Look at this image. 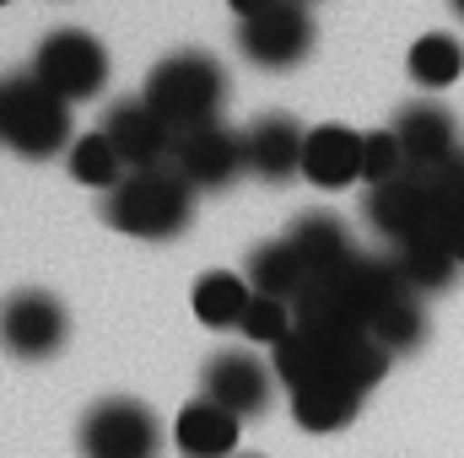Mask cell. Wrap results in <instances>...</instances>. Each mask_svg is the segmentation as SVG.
<instances>
[{
    "label": "cell",
    "instance_id": "cell-1",
    "mask_svg": "<svg viewBox=\"0 0 464 458\" xmlns=\"http://www.w3.org/2000/svg\"><path fill=\"white\" fill-rule=\"evenodd\" d=\"M227 92H232L227 71L206 49H179V54L157 60L151 76H146V87H140V98L168 119L179 135L184 129H200V124H222Z\"/></svg>",
    "mask_w": 464,
    "mask_h": 458
},
{
    "label": "cell",
    "instance_id": "cell-2",
    "mask_svg": "<svg viewBox=\"0 0 464 458\" xmlns=\"http://www.w3.org/2000/svg\"><path fill=\"white\" fill-rule=\"evenodd\" d=\"M103 222L124 237H146V243H168L195 222V189L173 173V167H146L130 173L119 189L103 195Z\"/></svg>",
    "mask_w": 464,
    "mask_h": 458
},
{
    "label": "cell",
    "instance_id": "cell-3",
    "mask_svg": "<svg viewBox=\"0 0 464 458\" xmlns=\"http://www.w3.org/2000/svg\"><path fill=\"white\" fill-rule=\"evenodd\" d=\"M0 140L27 157V162H49L60 151L76 146L71 135V103L54 98L33 71L27 76H5L0 81Z\"/></svg>",
    "mask_w": 464,
    "mask_h": 458
},
{
    "label": "cell",
    "instance_id": "cell-4",
    "mask_svg": "<svg viewBox=\"0 0 464 458\" xmlns=\"http://www.w3.org/2000/svg\"><path fill=\"white\" fill-rule=\"evenodd\" d=\"M33 76H38L54 98H65V103H87V98H98L103 81H109V49H103L92 33H82V27H60V33H49V38L38 43Z\"/></svg>",
    "mask_w": 464,
    "mask_h": 458
},
{
    "label": "cell",
    "instance_id": "cell-5",
    "mask_svg": "<svg viewBox=\"0 0 464 458\" xmlns=\"http://www.w3.org/2000/svg\"><path fill=\"white\" fill-rule=\"evenodd\" d=\"M362 216H367V227L378 232V237H389L394 248L416 243V237H432L438 232V178L432 173H400V178L367 189Z\"/></svg>",
    "mask_w": 464,
    "mask_h": 458
},
{
    "label": "cell",
    "instance_id": "cell-6",
    "mask_svg": "<svg viewBox=\"0 0 464 458\" xmlns=\"http://www.w3.org/2000/svg\"><path fill=\"white\" fill-rule=\"evenodd\" d=\"M314 11L308 0H281L276 11L265 16H248L237 22V54L259 71H292L314 54Z\"/></svg>",
    "mask_w": 464,
    "mask_h": 458
},
{
    "label": "cell",
    "instance_id": "cell-7",
    "mask_svg": "<svg viewBox=\"0 0 464 458\" xmlns=\"http://www.w3.org/2000/svg\"><path fill=\"white\" fill-rule=\"evenodd\" d=\"M71 340V313L54 291H11L0 302V345L16 361H49Z\"/></svg>",
    "mask_w": 464,
    "mask_h": 458
},
{
    "label": "cell",
    "instance_id": "cell-8",
    "mask_svg": "<svg viewBox=\"0 0 464 458\" xmlns=\"http://www.w3.org/2000/svg\"><path fill=\"white\" fill-rule=\"evenodd\" d=\"M162 426L140 399H98L82 415V458H157Z\"/></svg>",
    "mask_w": 464,
    "mask_h": 458
},
{
    "label": "cell",
    "instance_id": "cell-9",
    "mask_svg": "<svg viewBox=\"0 0 464 458\" xmlns=\"http://www.w3.org/2000/svg\"><path fill=\"white\" fill-rule=\"evenodd\" d=\"M276 383H281L276 367L259 361L254 350H217V356L206 361V372H200V399L232 410L237 421H248V415H265V410H270Z\"/></svg>",
    "mask_w": 464,
    "mask_h": 458
},
{
    "label": "cell",
    "instance_id": "cell-10",
    "mask_svg": "<svg viewBox=\"0 0 464 458\" xmlns=\"http://www.w3.org/2000/svg\"><path fill=\"white\" fill-rule=\"evenodd\" d=\"M173 173L189 189H227L237 173H248V146H243V135L227 129V124L184 129L179 146H173Z\"/></svg>",
    "mask_w": 464,
    "mask_h": 458
},
{
    "label": "cell",
    "instance_id": "cell-11",
    "mask_svg": "<svg viewBox=\"0 0 464 458\" xmlns=\"http://www.w3.org/2000/svg\"><path fill=\"white\" fill-rule=\"evenodd\" d=\"M389 129H394V140H400L411 173H432V178H438V173H449L464 157L459 119L449 114L443 103H405Z\"/></svg>",
    "mask_w": 464,
    "mask_h": 458
},
{
    "label": "cell",
    "instance_id": "cell-12",
    "mask_svg": "<svg viewBox=\"0 0 464 458\" xmlns=\"http://www.w3.org/2000/svg\"><path fill=\"white\" fill-rule=\"evenodd\" d=\"M103 135L114 140V151L124 157L130 173H146V167H173V146H179V129L157 114L146 98H124L109 109L103 119Z\"/></svg>",
    "mask_w": 464,
    "mask_h": 458
},
{
    "label": "cell",
    "instance_id": "cell-13",
    "mask_svg": "<svg viewBox=\"0 0 464 458\" xmlns=\"http://www.w3.org/2000/svg\"><path fill=\"white\" fill-rule=\"evenodd\" d=\"M303 140L308 129L292 114H265L243 129V146H248V173L265 178V184H286L303 173Z\"/></svg>",
    "mask_w": 464,
    "mask_h": 458
},
{
    "label": "cell",
    "instance_id": "cell-14",
    "mask_svg": "<svg viewBox=\"0 0 464 458\" xmlns=\"http://www.w3.org/2000/svg\"><path fill=\"white\" fill-rule=\"evenodd\" d=\"M303 178L314 189H351L362 184V135L346 124H319L303 140Z\"/></svg>",
    "mask_w": 464,
    "mask_h": 458
},
{
    "label": "cell",
    "instance_id": "cell-15",
    "mask_svg": "<svg viewBox=\"0 0 464 458\" xmlns=\"http://www.w3.org/2000/svg\"><path fill=\"white\" fill-rule=\"evenodd\" d=\"M286 243L303 253V264L314 270V281H324V275H335L341 264H351L362 248L351 243V227L335 216V211H308V216H297L292 232H286Z\"/></svg>",
    "mask_w": 464,
    "mask_h": 458
},
{
    "label": "cell",
    "instance_id": "cell-16",
    "mask_svg": "<svg viewBox=\"0 0 464 458\" xmlns=\"http://www.w3.org/2000/svg\"><path fill=\"white\" fill-rule=\"evenodd\" d=\"M389 264H394V275H400V286L411 291V297H438V291H449L454 286V275H459L464 264L454 259V248L432 232V237H416V243H400L394 253H389Z\"/></svg>",
    "mask_w": 464,
    "mask_h": 458
},
{
    "label": "cell",
    "instance_id": "cell-17",
    "mask_svg": "<svg viewBox=\"0 0 464 458\" xmlns=\"http://www.w3.org/2000/svg\"><path fill=\"white\" fill-rule=\"evenodd\" d=\"M237 415L222 410V405H211V399H189L184 410H179V426H173V443H179V453L184 458H232L237 448Z\"/></svg>",
    "mask_w": 464,
    "mask_h": 458
},
{
    "label": "cell",
    "instance_id": "cell-18",
    "mask_svg": "<svg viewBox=\"0 0 464 458\" xmlns=\"http://www.w3.org/2000/svg\"><path fill=\"white\" fill-rule=\"evenodd\" d=\"M248 286L259 291V297H276V302H297L308 286H314V270L303 264V253L286 243V237H276V243H259L254 253H248Z\"/></svg>",
    "mask_w": 464,
    "mask_h": 458
},
{
    "label": "cell",
    "instance_id": "cell-19",
    "mask_svg": "<svg viewBox=\"0 0 464 458\" xmlns=\"http://www.w3.org/2000/svg\"><path fill=\"white\" fill-rule=\"evenodd\" d=\"M286 399H292V421L303 432H319V437L346 432L351 421H356V410H362V394L351 383H330V377L324 383H308V388H297Z\"/></svg>",
    "mask_w": 464,
    "mask_h": 458
},
{
    "label": "cell",
    "instance_id": "cell-20",
    "mask_svg": "<svg viewBox=\"0 0 464 458\" xmlns=\"http://www.w3.org/2000/svg\"><path fill=\"white\" fill-rule=\"evenodd\" d=\"M195 319L206 324V329H237L243 324V313H248V302H254V286H248V275H232V270H206L200 281H195Z\"/></svg>",
    "mask_w": 464,
    "mask_h": 458
},
{
    "label": "cell",
    "instance_id": "cell-21",
    "mask_svg": "<svg viewBox=\"0 0 464 458\" xmlns=\"http://www.w3.org/2000/svg\"><path fill=\"white\" fill-rule=\"evenodd\" d=\"M65 167H71V178H76V184H87V189H98V195H109V189H119V184L130 178L124 157L114 151V140H109L103 129L76 135V146L65 151Z\"/></svg>",
    "mask_w": 464,
    "mask_h": 458
},
{
    "label": "cell",
    "instance_id": "cell-22",
    "mask_svg": "<svg viewBox=\"0 0 464 458\" xmlns=\"http://www.w3.org/2000/svg\"><path fill=\"white\" fill-rule=\"evenodd\" d=\"M367 335L383 345L389 356H405V350H416V345L427 340V313H421V297H411V291H394V297H389V302L372 313Z\"/></svg>",
    "mask_w": 464,
    "mask_h": 458
},
{
    "label": "cell",
    "instance_id": "cell-23",
    "mask_svg": "<svg viewBox=\"0 0 464 458\" xmlns=\"http://www.w3.org/2000/svg\"><path fill=\"white\" fill-rule=\"evenodd\" d=\"M411 81L416 87H427V92H443V87H454L464 71V43L459 38H449V33H421L416 43H411Z\"/></svg>",
    "mask_w": 464,
    "mask_h": 458
},
{
    "label": "cell",
    "instance_id": "cell-24",
    "mask_svg": "<svg viewBox=\"0 0 464 458\" xmlns=\"http://www.w3.org/2000/svg\"><path fill=\"white\" fill-rule=\"evenodd\" d=\"M438 237L454 248V259L464 264V157L438 173Z\"/></svg>",
    "mask_w": 464,
    "mask_h": 458
},
{
    "label": "cell",
    "instance_id": "cell-25",
    "mask_svg": "<svg viewBox=\"0 0 464 458\" xmlns=\"http://www.w3.org/2000/svg\"><path fill=\"white\" fill-rule=\"evenodd\" d=\"M400 173H411V162H405L394 129H367V135H362V184L378 189V184H389V178H400Z\"/></svg>",
    "mask_w": 464,
    "mask_h": 458
},
{
    "label": "cell",
    "instance_id": "cell-26",
    "mask_svg": "<svg viewBox=\"0 0 464 458\" xmlns=\"http://www.w3.org/2000/svg\"><path fill=\"white\" fill-rule=\"evenodd\" d=\"M237 329L254 345H270V350H276V345L297 329V319H292V302H276V297H259V291H254V302H248V313H243Z\"/></svg>",
    "mask_w": 464,
    "mask_h": 458
},
{
    "label": "cell",
    "instance_id": "cell-27",
    "mask_svg": "<svg viewBox=\"0 0 464 458\" xmlns=\"http://www.w3.org/2000/svg\"><path fill=\"white\" fill-rule=\"evenodd\" d=\"M227 5L237 11V16H243V22H248V16H265V11H276L281 0H227Z\"/></svg>",
    "mask_w": 464,
    "mask_h": 458
},
{
    "label": "cell",
    "instance_id": "cell-28",
    "mask_svg": "<svg viewBox=\"0 0 464 458\" xmlns=\"http://www.w3.org/2000/svg\"><path fill=\"white\" fill-rule=\"evenodd\" d=\"M449 5H454V16H459V22H464V0H449Z\"/></svg>",
    "mask_w": 464,
    "mask_h": 458
},
{
    "label": "cell",
    "instance_id": "cell-29",
    "mask_svg": "<svg viewBox=\"0 0 464 458\" xmlns=\"http://www.w3.org/2000/svg\"><path fill=\"white\" fill-rule=\"evenodd\" d=\"M0 5H5V0H0Z\"/></svg>",
    "mask_w": 464,
    "mask_h": 458
}]
</instances>
